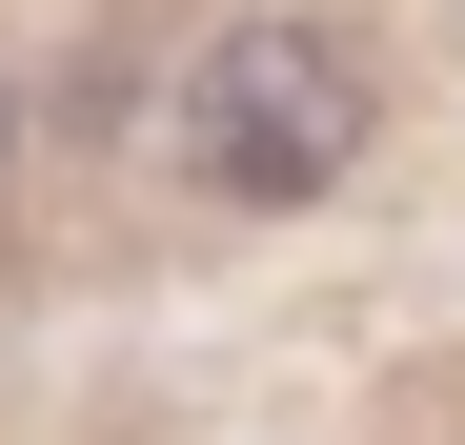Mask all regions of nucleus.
I'll return each mask as SVG.
<instances>
[{
  "label": "nucleus",
  "mask_w": 465,
  "mask_h": 445,
  "mask_svg": "<svg viewBox=\"0 0 465 445\" xmlns=\"http://www.w3.org/2000/svg\"><path fill=\"white\" fill-rule=\"evenodd\" d=\"M183 163H203V203H243V222L344 203L384 163V41L344 21V0H243V21H203V61H183Z\"/></svg>",
  "instance_id": "1"
},
{
  "label": "nucleus",
  "mask_w": 465,
  "mask_h": 445,
  "mask_svg": "<svg viewBox=\"0 0 465 445\" xmlns=\"http://www.w3.org/2000/svg\"><path fill=\"white\" fill-rule=\"evenodd\" d=\"M0 183H21V61H0Z\"/></svg>",
  "instance_id": "2"
}]
</instances>
